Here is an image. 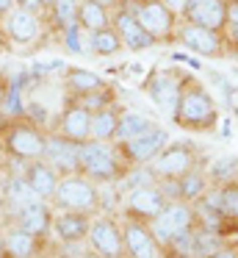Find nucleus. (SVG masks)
<instances>
[{
	"mask_svg": "<svg viewBox=\"0 0 238 258\" xmlns=\"http://www.w3.org/2000/svg\"><path fill=\"white\" fill-rule=\"evenodd\" d=\"M149 230H152L155 241H158V247L164 250L166 244H169L172 239H175L177 233H183V230H191L194 225H197V219H194V208L191 203H166L164 211L158 214L155 219H149Z\"/></svg>",
	"mask_w": 238,
	"mask_h": 258,
	"instance_id": "nucleus-4",
	"label": "nucleus"
},
{
	"mask_svg": "<svg viewBox=\"0 0 238 258\" xmlns=\"http://www.w3.org/2000/svg\"><path fill=\"white\" fill-rule=\"evenodd\" d=\"M197 167V150L186 142H175V145H166L158 156L149 161L155 178H180L188 169Z\"/></svg>",
	"mask_w": 238,
	"mask_h": 258,
	"instance_id": "nucleus-7",
	"label": "nucleus"
},
{
	"mask_svg": "<svg viewBox=\"0 0 238 258\" xmlns=\"http://www.w3.org/2000/svg\"><path fill=\"white\" fill-rule=\"evenodd\" d=\"M25 178H28V183H31L33 195H36L39 200H44V197H53L55 186H58V180H61V175L55 172L44 158H36V161H28Z\"/></svg>",
	"mask_w": 238,
	"mask_h": 258,
	"instance_id": "nucleus-19",
	"label": "nucleus"
},
{
	"mask_svg": "<svg viewBox=\"0 0 238 258\" xmlns=\"http://www.w3.org/2000/svg\"><path fill=\"white\" fill-rule=\"evenodd\" d=\"M58 258H72V255H58Z\"/></svg>",
	"mask_w": 238,
	"mask_h": 258,
	"instance_id": "nucleus-50",
	"label": "nucleus"
},
{
	"mask_svg": "<svg viewBox=\"0 0 238 258\" xmlns=\"http://www.w3.org/2000/svg\"><path fill=\"white\" fill-rule=\"evenodd\" d=\"M64 42L66 50L83 56V53H92V31H86L81 23H72L69 28H64Z\"/></svg>",
	"mask_w": 238,
	"mask_h": 258,
	"instance_id": "nucleus-31",
	"label": "nucleus"
},
{
	"mask_svg": "<svg viewBox=\"0 0 238 258\" xmlns=\"http://www.w3.org/2000/svg\"><path fill=\"white\" fill-rule=\"evenodd\" d=\"M66 89L72 95H86V92H94V89H103V78L89 70H66V78H64Z\"/></svg>",
	"mask_w": 238,
	"mask_h": 258,
	"instance_id": "nucleus-28",
	"label": "nucleus"
},
{
	"mask_svg": "<svg viewBox=\"0 0 238 258\" xmlns=\"http://www.w3.org/2000/svg\"><path fill=\"white\" fill-rule=\"evenodd\" d=\"M14 6L17 9H25V12H33V14H39L42 12V0H14Z\"/></svg>",
	"mask_w": 238,
	"mask_h": 258,
	"instance_id": "nucleus-37",
	"label": "nucleus"
},
{
	"mask_svg": "<svg viewBox=\"0 0 238 258\" xmlns=\"http://www.w3.org/2000/svg\"><path fill=\"white\" fill-rule=\"evenodd\" d=\"M17 228L28 230V233H33V236H44L53 228V211L39 200L31 203V206L17 211Z\"/></svg>",
	"mask_w": 238,
	"mask_h": 258,
	"instance_id": "nucleus-21",
	"label": "nucleus"
},
{
	"mask_svg": "<svg viewBox=\"0 0 238 258\" xmlns=\"http://www.w3.org/2000/svg\"><path fill=\"white\" fill-rule=\"evenodd\" d=\"M230 39H232V45H235V50H238V23L230 25Z\"/></svg>",
	"mask_w": 238,
	"mask_h": 258,
	"instance_id": "nucleus-44",
	"label": "nucleus"
},
{
	"mask_svg": "<svg viewBox=\"0 0 238 258\" xmlns=\"http://www.w3.org/2000/svg\"><path fill=\"white\" fill-rule=\"evenodd\" d=\"M81 167L83 175L94 180H116L122 172V161L116 150L108 142L100 139H86L81 145Z\"/></svg>",
	"mask_w": 238,
	"mask_h": 258,
	"instance_id": "nucleus-3",
	"label": "nucleus"
},
{
	"mask_svg": "<svg viewBox=\"0 0 238 258\" xmlns=\"http://www.w3.org/2000/svg\"><path fill=\"white\" fill-rule=\"evenodd\" d=\"M61 136L83 145L86 139H92V111H86L83 106H66V111L61 114Z\"/></svg>",
	"mask_w": 238,
	"mask_h": 258,
	"instance_id": "nucleus-18",
	"label": "nucleus"
},
{
	"mask_svg": "<svg viewBox=\"0 0 238 258\" xmlns=\"http://www.w3.org/2000/svg\"><path fill=\"white\" fill-rule=\"evenodd\" d=\"M180 42L186 45V50H194L197 56H208V58L221 56V36H219V31H210V28H202V25L186 23L180 28Z\"/></svg>",
	"mask_w": 238,
	"mask_h": 258,
	"instance_id": "nucleus-14",
	"label": "nucleus"
},
{
	"mask_svg": "<svg viewBox=\"0 0 238 258\" xmlns=\"http://www.w3.org/2000/svg\"><path fill=\"white\" fill-rule=\"evenodd\" d=\"M166 145H169V134H166L164 128H158V125H152V128L144 131V134L133 136V139H127V142H119L116 156H122L125 161L136 164V167H144V164L152 161Z\"/></svg>",
	"mask_w": 238,
	"mask_h": 258,
	"instance_id": "nucleus-6",
	"label": "nucleus"
},
{
	"mask_svg": "<svg viewBox=\"0 0 238 258\" xmlns=\"http://www.w3.org/2000/svg\"><path fill=\"white\" fill-rule=\"evenodd\" d=\"M224 247V236L221 233H213L208 228H199L194 225V233H191V258H208L213 255L216 250Z\"/></svg>",
	"mask_w": 238,
	"mask_h": 258,
	"instance_id": "nucleus-24",
	"label": "nucleus"
},
{
	"mask_svg": "<svg viewBox=\"0 0 238 258\" xmlns=\"http://www.w3.org/2000/svg\"><path fill=\"white\" fill-rule=\"evenodd\" d=\"M3 147H6V153H11L20 161H36V158H44L47 136L33 122H17L6 131Z\"/></svg>",
	"mask_w": 238,
	"mask_h": 258,
	"instance_id": "nucleus-5",
	"label": "nucleus"
},
{
	"mask_svg": "<svg viewBox=\"0 0 238 258\" xmlns=\"http://www.w3.org/2000/svg\"><path fill=\"white\" fill-rule=\"evenodd\" d=\"M149 128H152V122H149L144 114L125 111V114H119V122H116L114 139H116V142H127V139H133V136L144 134V131H149Z\"/></svg>",
	"mask_w": 238,
	"mask_h": 258,
	"instance_id": "nucleus-27",
	"label": "nucleus"
},
{
	"mask_svg": "<svg viewBox=\"0 0 238 258\" xmlns=\"http://www.w3.org/2000/svg\"><path fill=\"white\" fill-rule=\"evenodd\" d=\"M114 25H116V34H119L122 45L130 47V50H147V47H152V45H155V39L141 28V23L136 20V14L127 12V9L116 12Z\"/></svg>",
	"mask_w": 238,
	"mask_h": 258,
	"instance_id": "nucleus-15",
	"label": "nucleus"
},
{
	"mask_svg": "<svg viewBox=\"0 0 238 258\" xmlns=\"http://www.w3.org/2000/svg\"><path fill=\"white\" fill-rule=\"evenodd\" d=\"M238 23V0H227V25Z\"/></svg>",
	"mask_w": 238,
	"mask_h": 258,
	"instance_id": "nucleus-38",
	"label": "nucleus"
},
{
	"mask_svg": "<svg viewBox=\"0 0 238 258\" xmlns=\"http://www.w3.org/2000/svg\"><path fill=\"white\" fill-rule=\"evenodd\" d=\"M6 89H9V86H6L3 81H0V100H3V97H6Z\"/></svg>",
	"mask_w": 238,
	"mask_h": 258,
	"instance_id": "nucleus-47",
	"label": "nucleus"
},
{
	"mask_svg": "<svg viewBox=\"0 0 238 258\" xmlns=\"http://www.w3.org/2000/svg\"><path fill=\"white\" fill-rule=\"evenodd\" d=\"M6 200H9V206H14V211H20V208L36 203L39 197L33 195V189H31L25 175H14V178L6 180Z\"/></svg>",
	"mask_w": 238,
	"mask_h": 258,
	"instance_id": "nucleus-26",
	"label": "nucleus"
},
{
	"mask_svg": "<svg viewBox=\"0 0 238 258\" xmlns=\"http://www.w3.org/2000/svg\"><path fill=\"white\" fill-rule=\"evenodd\" d=\"M14 12V0H0V14Z\"/></svg>",
	"mask_w": 238,
	"mask_h": 258,
	"instance_id": "nucleus-43",
	"label": "nucleus"
},
{
	"mask_svg": "<svg viewBox=\"0 0 238 258\" xmlns=\"http://www.w3.org/2000/svg\"><path fill=\"white\" fill-rule=\"evenodd\" d=\"M77 6L81 0H53V17L61 28H69L72 23H77Z\"/></svg>",
	"mask_w": 238,
	"mask_h": 258,
	"instance_id": "nucleus-34",
	"label": "nucleus"
},
{
	"mask_svg": "<svg viewBox=\"0 0 238 258\" xmlns=\"http://www.w3.org/2000/svg\"><path fill=\"white\" fill-rule=\"evenodd\" d=\"M77 23L83 25L86 31H103L111 25V17H108V9L94 3V0H81V6H77Z\"/></svg>",
	"mask_w": 238,
	"mask_h": 258,
	"instance_id": "nucleus-25",
	"label": "nucleus"
},
{
	"mask_svg": "<svg viewBox=\"0 0 238 258\" xmlns=\"http://www.w3.org/2000/svg\"><path fill=\"white\" fill-rule=\"evenodd\" d=\"M205 189H208V175H205L202 169H197V167L177 178V195H180V203L199 200V197L205 195Z\"/></svg>",
	"mask_w": 238,
	"mask_h": 258,
	"instance_id": "nucleus-23",
	"label": "nucleus"
},
{
	"mask_svg": "<svg viewBox=\"0 0 238 258\" xmlns=\"http://www.w3.org/2000/svg\"><path fill=\"white\" fill-rule=\"evenodd\" d=\"M175 122L186 131H208L216 125L219 119V108H216L210 92L202 84H194V81H183L180 86V100L177 108L172 111Z\"/></svg>",
	"mask_w": 238,
	"mask_h": 258,
	"instance_id": "nucleus-1",
	"label": "nucleus"
},
{
	"mask_svg": "<svg viewBox=\"0 0 238 258\" xmlns=\"http://www.w3.org/2000/svg\"><path fill=\"white\" fill-rule=\"evenodd\" d=\"M28 111H31V117L36 119V122H44V119H47V114H44V108L39 106V103H31V106H28Z\"/></svg>",
	"mask_w": 238,
	"mask_h": 258,
	"instance_id": "nucleus-41",
	"label": "nucleus"
},
{
	"mask_svg": "<svg viewBox=\"0 0 238 258\" xmlns=\"http://www.w3.org/2000/svg\"><path fill=\"white\" fill-rule=\"evenodd\" d=\"M53 228L64 244H75V241L86 239L89 228H92V217L86 211H61L53 219Z\"/></svg>",
	"mask_w": 238,
	"mask_h": 258,
	"instance_id": "nucleus-17",
	"label": "nucleus"
},
{
	"mask_svg": "<svg viewBox=\"0 0 238 258\" xmlns=\"http://www.w3.org/2000/svg\"><path fill=\"white\" fill-rule=\"evenodd\" d=\"M227 103H230V111L238 114V86H227Z\"/></svg>",
	"mask_w": 238,
	"mask_h": 258,
	"instance_id": "nucleus-39",
	"label": "nucleus"
},
{
	"mask_svg": "<svg viewBox=\"0 0 238 258\" xmlns=\"http://www.w3.org/2000/svg\"><path fill=\"white\" fill-rule=\"evenodd\" d=\"M208 258H238V250H235V247H221V250H216L213 252V255H208Z\"/></svg>",
	"mask_w": 238,
	"mask_h": 258,
	"instance_id": "nucleus-40",
	"label": "nucleus"
},
{
	"mask_svg": "<svg viewBox=\"0 0 238 258\" xmlns=\"http://www.w3.org/2000/svg\"><path fill=\"white\" fill-rule=\"evenodd\" d=\"M3 211H6V208H3V200H0V217H3Z\"/></svg>",
	"mask_w": 238,
	"mask_h": 258,
	"instance_id": "nucleus-49",
	"label": "nucleus"
},
{
	"mask_svg": "<svg viewBox=\"0 0 238 258\" xmlns=\"http://www.w3.org/2000/svg\"><path fill=\"white\" fill-rule=\"evenodd\" d=\"M219 211L227 222H232L238 228V183L227 180L219 186Z\"/></svg>",
	"mask_w": 238,
	"mask_h": 258,
	"instance_id": "nucleus-30",
	"label": "nucleus"
},
{
	"mask_svg": "<svg viewBox=\"0 0 238 258\" xmlns=\"http://www.w3.org/2000/svg\"><path fill=\"white\" fill-rule=\"evenodd\" d=\"M116 122H119V114H116L111 106L103 108V111H94L92 114V139H100V142L114 139Z\"/></svg>",
	"mask_w": 238,
	"mask_h": 258,
	"instance_id": "nucleus-29",
	"label": "nucleus"
},
{
	"mask_svg": "<svg viewBox=\"0 0 238 258\" xmlns=\"http://www.w3.org/2000/svg\"><path fill=\"white\" fill-rule=\"evenodd\" d=\"M77 106H83L86 111H103V108L111 106V92L108 86H103V89H94V92H86V95H77Z\"/></svg>",
	"mask_w": 238,
	"mask_h": 258,
	"instance_id": "nucleus-35",
	"label": "nucleus"
},
{
	"mask_svg": "<svg viewBox=\"0 0 238 258\" xmlns=\"http://www.w3.org/2000/svg\"><path fill=\"white\" fill-rule=\"evenodd\" d=\"M89 244L94 252H100L103 258H122L125 252V241H122V228L111 217H97L92 219L89 228Z\"/></svg>",
	"mask_w": 238,
	"mask_h": 258,
	"instance_id": "nucleus-9",
	"label": "nucleus"
},
{
	"mask_svg": "<svg viewBox=\"0 0 238 258\" xmlns=\"http://www.w3.org/2000/svg\"><path fill=\"white\" fill-rule=\"evenodd\" d=\"M83 258H103V255H100V252H94V250H89V252H86V255H83Z\"/></svg>",
	"mask_w": 238,
	"mask_h": 258,
	"instance_id": "nucleus-46",
	"label": "nucleus"
},
{
	"mask_svg": "<svg viewBox=\"0 0 238 258\" xmlns=\"http://www.w3.org/2000/svg\"><path fill=\"white\" fill-rule=\"evenodd\" d=\"M44 161L55 169L58 175H83L81 167V145L66 136H47L44 147Z\"/></svg>",
	"mask_w": 238,
	"mask_h": 258,
	"instance_id": "nucleus-8",
	"label": "nucleus"
},
{
	"mask_svg": "<svg viewBox=\"0 0 238 258\" xmlns=\"http://www.w3.org/2000/svg\"><path fill=\"white\" fill-rule=\"evenodd\" d=\"M166 206V197L161 195L158 186L147 183V186H136V189H130V195H127V217L133 219H141V222H149V219H155L161 211H164Z\"/></svg>",
	"mask_w": 238,
	"mask_h": 258,
	"instance_id": "nucleus-12",
	"label": "nucleus"
},
{
	"mask_svg": "<svg viewBox=\"0 0 238 258\" xmlns=\"http://www.w3.org/2000/svg\"><path fill=\"white\" fill-rule=\"evenodd\" d=\"M136 20L141 23V28L152 36L155 42L158 39H169L172 28H175V12L164 6V0H144L141 6L133 9Z\"/></svg>",
	"mask_w": 238,
	"mask_h": 258,
	"instance_id": "nucleus-10",
	"label": "nucleus"
},
{
	"mask_svg": "<svg viewBox=\"0 0 238 258\" xmlns=\"http://www.w3.org/2000/svg\"><path fill=\"white\" fill-rule=\"evenodd\" d=\"M100 203V191L83 175H64L53 191V206L61 211H94Z\"/></svg>",
	"mask_w": 238,
	"mask_h": 258,
	"instance_id": "nucleus-2",
	"label": "nucleus"
},
{
	"mask_svg": "<svg viewBox=\"0 0 238 258\" xmlns=\"http://www.w3.org/2000/svg\"><path fill=\"white\" fill-rule=\"evenodd\" d=\"M183 17L210 31L227 28V0H188Z\"/></svg>",
	"mask_w": 238,
	"mask_h": 258,
	"instance_id": "nucleus-13",
	"label": "nucleus"
},
{
	"mask_svg": "<svg viewBox=\"0 0 238 258\" xmlns=\"http://www.w3.org/2000/svg\"><path fill=\"white\" fill-rule=\"evenodd\" d=\"M9 36L20 45H28V42H36L39 39V31H42V23H39V14L25 12V9H14L9 12Z\"/></svg>",
	"mask_w": 238,
	"mask_h": 258,
	"instance_id": "nucleus-20",
	"label": "nucleus"
},
{
	"mask_svg": "<svg viewBox=\"0 0 238 258\" xmlns=\"http://www.w3.org/2000/svg\"><path fill=\"white\" fill-rule=\"evenodd\" d=\"M208 175H210V180H213L216 186H221V183H227V180H232V178L238 175V158H230V156L216 158V161L210 164Z\"/></svg>",
	"mask_w": 238,
	"mask_h": 258,
	"instance_id": "nucleus-33",
	"label": "nucleus"
},
{
	"mask_svg": "<svg viewBox=\"0 0 238 258\" xmlns=\"http://www.w3.org/2000/svg\"><path fill=\"white\" fill-rule=\"evenodd\" d=\"M186 3H188V0H164V6L172 9L175 14H183V12H186Z\"/></svg>",
	"mask_w": 238,
	"mask_h": 258,
	"instance_id": "nucleus-42",
	"label": "nucleus"
},
{
	"mask_svg": "<svg viewBox=\"0 0 238 258\" xmlns=\"http://www.w3.org/2000/svg\"><path fill=\"white\" fill-rule=\"evenodd\" d=\"M122 39L116 34V28H103V31H94L92 34V53L94 56H114L119 53Z\"/></svg>",
	"mask_w": 238,
	"mask_h": 258,
	"instance_id": "nucleus-32",
	"label": "nucleus"
},
{
	"mask_svg": "<svg viewBox=\"0 0 238 258\" xmlns=\"http://www.w3.org/2000/svg\"><path fill=\"white\" fill-rule=\"evenodd\" d=\"M191 233H194V228H191V230H183V233H177L175 239H172L169 244L164 247V250L169 252L172 258H191Z\"/></svg>",
	"mask_w": 238,
	"mask_h": 258,
	"instance_id": "nucleus-36",
	"label": "nucleus"
},
{
	"mask_svg": "<svg viewBox=\"0 0 238 258\" xmlns=\"http://www.w3.org/2000/svg\"><path fill=\"white\" fill-rule=\"evenodd\" d=\"M180 86L183 81H177L172 73H155L152 78L147 81V92L155 103H158L164 111H175L177 108V100H180Z\"/></svg>",
	"mask_w": 238,
	"mask_h": 258,
	"instance_id": "nucleus-16",
	"label": "nucleus"
},
{
	"mask_svg": "<svg viewBox=\"0 0 238 258\" xmlns=\"http://www.w3.org/2000/svg\"><path fill=\"white\" fill-rule=\"evenodd\" d=\"M39 236L28 233L22 228H11L3 233V252L6 258H36L39 252Z\"/></svg>",
	"mask_w": 238,
	"mask_h": 258,
	"instance_id": "nucleus-22",
	"label": "nucleus"
},
{
	"mask_svg": "<svg viewBox=\"0 0 238 258\" xmlns=\"http://www.w3.org/2000/svg\"><path fill=\"white\" fill-rule=\"evenodd\" d=\"M42 6H53V0H42Z\"/></svg>",
	"mask_w": 238,
	"mask_h": 258,
	"instance_id": "nucleus-48",
	"label": "nucleus"
},
{
	"mask_svg": "<svg viewBox=\"0 0 238 258\" xmlns=\"http://www.w3.org/2000/svg\"><path fill=\"white\" fill-rule=\"evenodd\" d=\"M122 241H125L127 258H158V241H155L152 230L141 219L127 217L122 225Z\"/></svg>",
	"mask_w": 238,
	"mask_h": 258,
	"instance_id": "nucleus-11",
	"label": "nucleus"
},
{
	"mask_svg": "<svg viewBox=\"0 0 238 258\" xmlns=\"http://www.w3.org/2000/svg\"><path fill=\"white\" fill-rule=\"evenodd\" d=\"M94 3H100V6H105V9H108V6H114L116 0H94Z\"/></svg>",
	"mask_w": 238,
	"mask_h": 258,
	"instance_id": "nucleus-45",
	"label": "nucleus"
}]
</instances>
